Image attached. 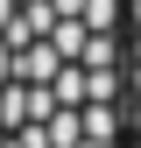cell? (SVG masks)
<instances>
[{"label": "cell", "instance_id": "cell-2", "mask_svg": "<svg viewBox=\"0 0 141 148\" xmlns=\"http://www.w3.org/2000/svg\"><path fill=\"white\" fill-rule=\"evenodd\" d=\"M127 148H141V0H127Z\"/></svg>", "mask_w": 141, "mask_h": 148}, {"label": "cell", "instance_id": "cell-1", "mask_svg": "<svg viewBox=\"0 0 141 148\" xmlns=\"http://www.w3.org/2000/svg\"><path fill=\"white\" fill-rule=\"evenodd\" d=\"M0 148H127V0H0Z\"/></svg>", "mask_w": 141, "mask_h": 148}]
</instances>
